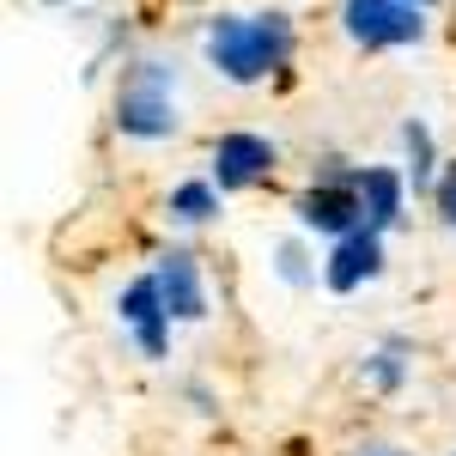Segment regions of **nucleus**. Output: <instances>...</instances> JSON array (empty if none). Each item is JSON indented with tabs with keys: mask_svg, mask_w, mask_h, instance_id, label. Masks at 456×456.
Segmentation results:
<instances>
[{
	"mask_svg": "<svg viewBox=\"0 0 456 456\" xmlns=\"http://www.w3.org/2000/svg\"><path fill=\"white\" fill-rule=\"evenodd\" d=\"M365 456H389V451H365Z\"/></svg>",
	"mask_w": 456,
	"mask_h": 456,
	"instance_id": "nucleus-16",
	"label": "nucleus"
},
{
	"mask_svg": "<svg viewBox=\"0 0 456 456\" xmlns=\"http://www.w3.org/2000/svg\"><path fill=\"white\" fill-rule=\"evenodd\" d=\"M122 322L134 329V341H141L146 359H165V347H171V305H165V292H159V274H141V281L122 292Z\"/></svg>",
	"mask_w": 456,
	"mask_h": 456,
	"instance_id": "nucleus-5",
	"label": "nucleus"
},
{
	"mask_svg": "<svg viewBox=\"0 0 456 456\" xmlns=\"http://www.w3.org/2000/svg\"><path fill=\"white\" fill-rule=\"evenodd\" d=\"M274 171V141L268 134H219L213 141V183L219 189H249Z\"/></svg>",
	"mask_w": 456,
	"mask_h": 456,
	"instance_id": "nucleus-7",
	"label": "nucleus"
},
{
	"mask_svg": "<svg viewBox=\"0 0 456 456\" xmlns=\"http://www.w3.org/2000/svg\"><path fill=\"white\" fill-rule=\"evenodd\" d=\"M402 141H408V176H414V189H438L432 183V128L426 122H408Z\"/></svg>",
	"mask_w": 456,
	"mask_h": 456,
	"instance_id": "nucleus-11",
	"label": "nucleus"
},
{
	"mask_svg": "<svg viewBox=\"0 0 456 456\" xmlns=\"http://www.w3.org/2000/svg\"><path fill=\"white\" fill-rule=\"evenodd\" d=\"M341 25H347V37L359 49H402V43L426 37L420 6H408V0H347Z\"/></svg>",
	"mask_w": 456,
	"mask_h": 456,
	"instance_id": "nucleus-3",
	"label": "nucleus"
},
{
	"mask_svg": "<svg viewBox=\"0 0 456 456\" xmlns=\"http://www.w3.org/2000/svg\"><path fill=\"white\" fill-rule=\"evenodd\" d=\"M378 274H384V232L359 225L347 238H335V256H329V268H322L329 292H359V286L378 281Z\"/></svg>",
	"mask_w": 456,
	"mask_h": 456,
	"instance_id": "nucleus-6",
	"label": "nucleus"
},
{
	"mask_svg": "<svg viewBox=\"0 0 456 456\" xmlns=\"http://www.w3.org/2000/svg\"><path fill=\"white\" fill-rule=\"evenodd\" d=\"M365 371H371V384H378V389H395L402 378H408V365H402V353H395V347L371 353V359H365Z\"/></svg>",
	"mask_w": 456,
	"mask_h": 456,
	"instance_id": "nucleus-12",
	"label": "nucleus"
},
{
	"mask_svg": "<svg viewBox=\"0 0 456 456\" xmlns=\"http://www.w3.org/2000/svg\"><path fill=\"white\" fill-rule=\"evenodd\" d=\"M432 195H438V213H444V225L456 232V165L438 176V189H432Z\"/></svg>",
	"mask_w": 456,
	"mask_h": 456,
	"instance_id": "nucleus-13",
	"label": "nucleus"
},
{
	"mask_svg": "<svg viewBox=\"0 0 456 456\" xmlns=\"http://www.w3.org/2000/svg\"><path fill=\"white\" fill-rule=\"evenodd\" d=\"M152 274H159V292H165L176 322H201L208 316V286H201V268H195L189 249H165Z\"/></svg>",
	"mask_w": 456,
	"mask_h": 456,
	"instance_id": "nucleus-8",
	"label": "nucleus"
},
{
	"mask_svg": "<svg viewBox=\"0 0 456 456\" xmlns=\"http://www.w3.org/2000/svg\"><path fill=\"white\" fill-rule=\"evenodd\" d=\"M110 122L128 141H171L176 134V68L171 61H134L122 73Z\"/></svg>",
	"mask_w": 456,
	"mask_h": 456,
	"instance_id": "nucleus-2",
	"label": "nucleus"
},
{
	"mask_svg": "<svg viewBox=\"0 0 456 456\" xmlns=\"http://www.w3.org/2000/svg\"><path fill=\"white\" fill-rule=\"evenodd\" d=\"M281 274H286L292 286L311 281V268H305V249H298V244H286V249H281Z\"/></svg>",
	"mask_w": 456,
	"mask_h": 456,
	"instance_id": "nucleus-14",
	"label": "nucleus"
},
{
	"mask_svg": "<svg viewBox=\"0 0 456 456\" xmlns=\"http://www.w3.org/2000/svg\"><path fill=\"white\" fill-rule=\"evenodd\" d=\"M219 183H176L171 189V219L176 225H208L213 213H219Z\"/></svg>",
	"mask_w": 456,
	"mask_h": 456,
	"instance_id": "nucleus-10",
	"label": "nucleus"
},
{
	"mask_svg": "<svg viewBox=\"0 0 456 456\" xmlns=\"http://www.w3.org/2000/svg\"><path fill=\"white\" fill-rule=\"evenodd\" d=\"M402 171H389V165H365L359 171V201H365V225L371 232H389L395 219H402Z\"/></svg>",
	"mask_w": 456,
	"mask_h": 456,
	"instance_id": "nucleus-9",
	"label": "nucleus"
},
{
	"mask_svg": "<svg viewBox=\"0 0 456 456\" xmlns=\"http://www.w3.org/2000/svg\"><path fill=\"white\" fill-rule=\"evenodd\" d=\"M201 49H208V61L232 86H256V79H268L274 68L292 61V19L286 12H219L201 37Z\"/></svg>",
	"mask_w": 456,
	"mask_h": 456,
	"instance_id": "nucleus-1",
	"label": "nucleus"
},
{
	"mask_svg": "<svg viewBox=\"0 0 456 456\" xmlns=\"http://www.w3.org/2000/svg\"><path fill=\"white\" fill-rule=\"evenodd\" d=\"M298 225H311L322 238H347L365 225V201H359V171H329L322 183H311L298 195Z\"/></svg>",
	"mask_w": 456,
	"mask_h": 456,
	"instance_id": "nucleus-4",
	"label": "nucleus"
},
{
	"mask_svg": "<svg viewBox=\"0 0 456 456\" xmlns=\"http://www.w3.org/2000/svg\"><path fill=\"white\" fill-rule=\"evenodd\" d=\"M408 6H432V0H408Z\"/></svg>",
	"mask_w": 456,
	"mask_h": 456,
	"instance_id": "nucleus-15",
	"label": "nucleus"
}]
</instances>
